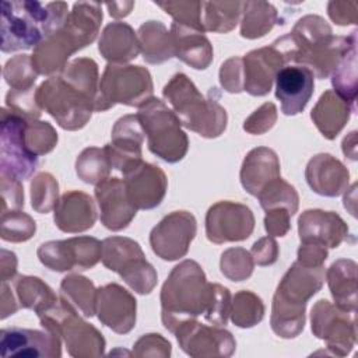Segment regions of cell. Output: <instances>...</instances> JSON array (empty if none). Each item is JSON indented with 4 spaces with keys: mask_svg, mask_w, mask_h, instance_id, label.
<instances>
[{
    "mask_svg": "<svg viewBox=\"0 0 358 358\" xmlns=\"http://www.w3.org/2000/svg\"><path fill=\"white\" fill-rule=\"evenodd\" d=\"M95 197L101 210V221L110 231L126 228L137 213L127 197L123 179H103L95 187Z\"/></svg>",
    "mask_w": 358,
    "mask_h": 358,
    "instance_id": "obj_22",
    "label": "cell"
},
{
    "mask_svg": "<svg viewBox=\"0 0 358 358\" xmlns=\"http://www.w3.org/2000/svg\"><path fill=\"white\" fill-rule=\"evenodd\" d=\"M256 197L266 211L273 208H285L291 215H294L298 208V194L295 189L281 178L270 182Z\"/></svg>",
    "mask_w": 358,
    "mask_h": 358,
    "instance_id": "obj_40",
    "label": "cell"
},
{
    "mask_svg": "<svg viewBox=\"0 0 358 358\" xmlns=\"http://www.w3.org/2000/svg\"><path fill=\"white\" fill-rule=\"evenodd\" d=\"M1 190V214L24 207V192L21 180L0 173Z\"/></svg>",
    "mask_w": 358,
    "mask_h": 358,
    "instance_id": "obj_48",
    "label": "cell"
},
{
    "mask_svg": "<svg viewBox=\"0 0 358 358\" xmlns=\"http://www.w3.org/2000/svg\"><path fill=\"white\" fill-rule=\"evenodd\" d=\"M313 73L299 64H287L275 74V96L287 116L301 113L313 94Z\"/></svg>",
    "mask_w": 358,
    "mask_h": 358,
    "instance_id": "obj_20",
    "label": "cell"
},
{
    "mask_svg": "<svg viewBox=\"0 0 358 358\" xmlns=\"http://www.w3.org/2000/svg\"><path fill=\"white\" fill-rule=\"evenodd\" d=\"M35 221L20 210H13L1 214L0 235L7 242H24L35 234Z\"/></svg>",
    "mask_w": 358,
    "mask_h": 358,
    "instance_id": "obj_43",
    "label": "cell"
},
{
    "mask_svg": "<svg viewBox=\"0 0 358 358\" xmlns=\"http://www.w3.org/2000/svg\"><path fill=\"white\" fill-rule=\"evenodd\" d=\"M255 228V217L249 207L231 201L211 206L206 215V234L214 243L248 239Z\"/></svg>",
    "mask_w": 358,
    "mask_h": 358,
    "instance_id": "obj_14",
    "label": "cell"
},
{
    "mask_svg": "<svg viewBox=\"0 0 358 358\" xmlns=\"http://www.w3.org/2000/svg\"><path fill=\"white\" fill-rule=\"evenodd\" d=\"M144 131L137 115L120 117L112 130V143L103 148L115 169L126 173L141 162Z\"/></svg>",
    "mask_w": 358,
    "mask_h": 358,
    "instance_id": "obj_17",
    "label": "cell"
},
{
    "mask_svg": "<svg viewBox=\"0 0 358 358\" xmlns=\"http://www.w3.org/2000/svg\"><path fill=\"white\" fill-rule=\"evenodd\" d=\"M204 11L201 24L204 31L228 32L231 31L242 13L243 3L241 1H210L203 3Z\"/></svg>",
    "mask_w": 358,
    "mask_h": 358,
    "instance_id": "obj_38",
    "label": "cell"
},
{
    "mask_svg": "<svg viewBox=\"0 0 358 358\" xmlns=\"http://www.w3.org/2000/svg\"><path fill=\"white\" fill-rule=\"evenodd\" d=\"M123 175L127 197L137 210H150L161 204L166 192V176L159 166L141 161Z\"/></svg>",
    "mask_w": 358,
    "mask_h": 358,
    "instance_id": "obj_21",
    "label": "cell"
},
{
    "mask_svg": "<svg viewBox=\"0 0 358 358\" xmlns=\"http://www.w3.org/2000/svg\"><path fill=\"white\" fill-rule=\"evenodd\" d=\"M20 305L41 313L57 302L53 291L38 277L20 275L14 280Z\"/></svg>",
    "mask_w": 358,
    "mask_h": 358,
    "instance_id": "obj_37",
    "label": "cell"
},
{
    "mask_svg": "<svg viewBox=\"0 0 358 358\" xmlns=\"http://www.w3.org/2000/svg\"><path fill=\"white\" fill-rule=\"evenodd\" d=\"M350 1H330L329 3V15L333 21H336L338 25H347V24H355L357 21V10L348 11Z\"/></svg>",
    "mask_w": 358,
    "mask_h": 358,
    "instance_id": "obj_53",
    "label": "cell"
},
{
    "mask_svg": "<svg viewBox=\"0 0 358 358\" xmlns=\"http://www.w3.org/2000/svg\"><path fill=\"white\" fill-rule=\"evenodd\" d=\"M243 91L262 96L270 92L275 74L288 62L275 41L262 49L252 50L243 59Z\"/></svg>",
    "mask_w": 358,
    "mask_h": 358,
    "instance_id": "obj_19",
    "label": "cell"
},
{
    "mask_svg": "<svg viewBox=\"0 0 358 358\" xmlns=\"http://www.w3.org/2000/svg\"><path fill=\"white\" fill-rule=\"evenodd\" d=\"M158 7L164 8L166 14L173 17V22L180 25L197 29L200 32H206L201 24V8L203 3L200 1H165L155 3Z\"/></svg>",
    "mask_w": 358,
    "mask_h": 358,
    "instance_id": "obj_47",
    "label": "cell"
},
{
    "mask_svg": "<svg viewBox=\"0 0 358 358\" xmlns=\"http://www.w3.org/2000/svg\"><path fill=\"white\" fill-rule=\"evenodd\" d=\"M354 322H348L347 310L341 312L336 309L329 301L320 299L312 308V331L329 343L330 347H351L347 344L348 326H352Z\"/></svg>",
    "mask_w": 358,
    "mask_h": 358,
    "instance_id": "obj_29",
    "label": "cell"
},
{
    "mask_svg": "<svg viewBox=\"0 0 358 358\" xmlns=\"http://www.w3.org/2000/svg\"><path fill=\"white\" fill-rule=\"evenodd\" d=\"M138 43L143 57L148 63H162L175 56L171 32L159 21H147L138 28Z\"/></svg>",
    "mask_w": 358,
    "mask_h": 358,
    "instance_id": "obj_33",
    "label": "cell"
},
{
    "mask_svg": "<svg viewBox=\"0 0 358 358\" xmlns=\"http://www.w3.org/2000/svg\"><path fill=\"white\" fill-rule=\"evenodd\" d=\"M1 355L6 357H60V336L49 329L45 331L21 327L1 329Z\"/></svg>",
    "mask_w": 358,
    "mask_h": 358,
    "instance_id": "obj_18",
    "label": "cell"
},
{
    "mask_svg": "<svg viewBox=\"0 0 358 358\" xmlns=\"http://www.w3.org/2000/svg\"><path fill=\"white\" fill-rule=\"evenodd\" d=\"M162 323L173 331L187 320L203 316L214 326L225 324L231 312V294L220 284H210L201 267L185 260L171 271L161 291Z\"/></svg>",
    "mask_w": 358,
    "mask_h": 358,
    "instance_id": "obj_1",
    "label": "cell"
},
{
    "mask_svg": "<svg viewBox=\"0 0 358 358\" xmlns=\"http://www.w3.org/2000/svg\"><path fill=\"white\" fill-rule=\"evenodd\" d=\"M112 165L105 148H85L76 162L77 175L87 183L98 185L108 178Z\"/></svg>",
    "mask_w": 358,
    "mask_h": 358,
    "instance_id": "obj_39",
    "label": "cell"
},
{
    "mask_svg": "<svg viewBox=\"0 0 358 358\" xmlns=\"http://www.w3.org/2000/svg\"><path fill=\"white\" fill-rule=\"evenodd\" d=\"M101 21L99 3H74L64 24L35 48L31 59L38 74L49 76L62 71L74 52L96 38Z\"/></svg>",
    "mask_w": 358,
    "mask_h": 358,
    "instance_id": "obj_3",
    "label": "cell"
},
{
    "mask_svg": "<svg viewBox=\"0 0 358 358\" xmlns=\"http://www.w3.org/2000/svg\"><path fill=\"white\" fill-rule=\"evenodd\" d=\"M36 102L63 129L84 127L94 110L102 112L96 63L87 57L67 63L59 74L39 85Z\"/></svg>",
    "mask_w": 358,
    "mask_h": 358,
    "instance_id": "obj_2",
    "label": "cell"
},
{
    "mask_svg": "<svg viewBox=\"0 0 358 358\" xmlns=\"http://www.w3.org/2000/svg\"><path fill=\"white\" fill-rule=\"evenodd\" d=\"M355 263L352 260H338L327 271V282L341 310H355L357 287H355Z\"/></svg>",
    "mask_w": 358,
    "mask_h": 358,
    "instance_id": "obj_34",
    "label": "cell"
},
{
    "mask_svg": "<svg viewBox=\"0 0 358 358\" xmlns=\"http://www.w3.org/2000/svg\"><path fill=\"white\" fill-rule=\"evenodd\" d=\"M17 271V259L13 252L1 249V259H0V274L1 281H8L14 277Z\"/></svg>",
    "mask_w": 358,
    "mask_h": 358,
    "instance_id": "obj_54",
    "label": "cell"
},
{
    "mask_svg": "<svg viewBox=\"0 0 358 358\" xmlns=\"http://www.w3.org/2000/svg\"><path fill=\"white\" fill-rule=\"evenodd\" d=\"M221 271L232 281L246 280L253 271V257L242 248H232L221 256Z\"/></svg>",
    "mask_w": 358,
    "mask_h": 358,
    "instance_id": "obj_46",
    "label": "cell"
},
{
    "mask_svg": "<svg viewBox=\"0 0 358 358\" xmlns=\"http://www.w3.org/2000/svg\"><path fill=\"white\" fill-rule=\"evenodd\" d=\"M27 120L6 106L1 109L0 173L18 180L28 179L38 166V157L28 150L25 143Z\"/></svg>",
    "mask_w": 358,
    "mask_h": 358,
    "instance_id": "obj_12",
    "label": "cell"
},
{
    "mask_svg": "<svg viewBox=\"0 0 358 358\" xmlns=\"http://www.w3.org/2000/svg\"><path fill=\"white\" fill-rule=\"evenodd\" d=\"M250 255L255 263H257L259 266H267V264H273L277 260L278 248L275 241L267 236V238H262L253 245Z\"/></svg>",
    "mask_w": 358,
    "mask_h": 358,
    "instance_id": "obj_52",
    "label": "cell"
},
{
    "mask_svg": "<svg viewBox=\"0 0 358 358\" xmlns=\"http://www.w3.org/2000/svg\"><path fill=\"white\" fill-rule=\"evenodd\" d=\"M1 319H6L8 315H13L17 312L18 305L11 294L10 287L7 285V281H1Z\"/></svg>",
    "mask_w": 358,
    "mask_h": 358,
    "instance_id": "obj_55",
    "label": "cell"
},
{
    "mask_svg": "<svg viewBox=\"0 0 358 358\" xmlns=\"http://www.w3.org/2000/svg\"><path fill=\"white\" fill-rule=\"evenodd\" d=\"M57 182L46 172L38 173L31 182V200L32 207L38 213L46 214L57 204Z\"/></svg>",
    "mask_w": 358,
    "mask_h": 358,
    "instance_id": "obj_45",
    "label": "cell"
},
{
    "mask_svg": "<svg viewBox=\"0 0 358 358\" xmlns=\"http://www.w3.org/2000/svg\"><path fill=\"white\" fill-rule=\"evenodd\" d=\"M350 112L354 110L343 98L333 91H326L312 109L310 117L322 134L333 140L347 123Z\"/></svg>",
    "mask_w": 358,
    "mask_h": 358,
    "instance_id": "obj_31",
    "label": "cell"
},
{
    "mask_svg": "<svg viewBox=\"0 0 358 358\" xmlns=\"http://www.w3.org/2000/svg\"><path fill=\"white\" fill-rule=\"evenodd\" d=\"M277 119V109L274 103L267 102L262 105L253 115H250L243 124V129L252 134H262L271 129Z\"/></svg>",
    "mask_w": 358,
    "mask_h": 358,
    "instance_id": "obj_50",
    "label": "cell"
},
{
    "mask_svg": "<svg viewBox=\"0 0 358 358\" xmlns=\"http://www.w3.org/2000/svg\"><path fill=\"white\" fill-rule=\"evenodd\" d=\"M102 263L119 275L138 294H150L157 284V273L145 260L137 242L129 238L112 236L102 242Z\"/></svg>",
    "mask_w": 358,
    "mask_h": 358,
    "instance_id": "obj_11",
    "label": "cell"
},
{
    "mask_svg": "<svg viewBox=\"0 0 358 358\" xmlns=\"http://www.w3.org/2000/svg\"><path fill=\"white\" fill-rule=\"evenodd\" d=\"M45 329L62 336L73 357H96L103 352L105 340L91 324L77 316V310L66 301L60 299L46 310L38 313Z\"/></svg>",
    "mask_w": 358,
    "mask_h": 358,
    "instance_id": "obj_9",
    "label": "cell"
},
{
    "mask_svg": "<svg viewBox=\"0 0 358 358\" xmlns=\"http://www.w3.org/2000/svg\"><path fill=\"white\" fill-rule=\"evenodd\" d=\"M67 15L63 1H1V52L36 48L64 24Z\"/></svg>",
    "mask_w": 358,
    "mask_h": 358,
    "instance_id": "obj_4",
    "label": "cell"
},
{
    "mask_svg": "<svg viewBox=\"0 0 358 358\" xmlns=\"http://www.w3.org/2000/svg\"><path fill=\"white\" fill-rule=\"evenodd\" d=\"M232 322L239 327H252L257 324L264 315V305L259 296L249 291L235 294L232 309Z\"/></svg>",
    "mask_w": 358,
    "mask_h": 358,
    "instance_id": "obj_42",
    "label": "cell"
},
{
    "mask_svg": "<svg viewBox=\"0 0 358 358\" xmlns=\"http://www.w3.org/2000/svg\"><path fill=\"white\" fill-rule=\"evenodd\" d=\"M99 52L110 63H124L137 57L140 43L130 25L112 22L105 27L101 35Z\"/></svg>",
    "mask_w": 358,
    "mask_h": 358,
    "instance_id": "obj_30",
    "label": "cell"
},
{
    "mask_svg": "<svg viewBox=\"0 0 358 358\" xmlns=\"http://www.w3.org/2000/svg\"><path fill=\"white\" fill-rule=\"evenodd\" d=\"M38 71L32 64L29 55H17L10 59L3 69V77L10 85V90L27 91L32 90L36 81Z\"/></svg>",
    "mask_w": 358,
    "mask_h": 358,
    "instance_id": "obj_41",
    "label": "cell"
},
{
    "mask_svg": "<svg viewBox=\"0 0 358 358\" xmlns=\"http://www.w3.org/2000/svg\"><path fill=\"white\" fill-rule=\"evenodd\" d=\"M134 3L133 1H117V3H106V7L109 8V14L115 18H120V17H126L131 8H133Z\"/></svg>",
    "mask_w": 358,
    "mask_h": 358,
    "instance_id": "obj_56",
    "label": "cell"
},
{
    "mask_svg": "<svg viewBox=\"0 0 358 358\" xmlns=\"http://www.w3.org/2000/svg\"><path fill=\"white\" fill-rule=\"evenodd\" d=\"M305 175L312 190L322 196H338L348 183V171L330 154L315 155L309 161Z\"/></svg>",
    "mask_w": 358,
    "mask_h": 358,
    "instance_id": "obj_25",
    "label": "cell"
},
{
    "mask_svg": "<svg viewBox=\"0 0 358 358\" xmlns=\"http://www.w3.org/2000/svg\"><path fill=\"white\" fill-rule=\"evenodd\" d=\"M102 256V243L90 236H77L66 241H50L38 249L43 266L53 271L87 270L94 267Z\"/></svg>",
    "mask_w": 358,
    "mask_h": 358,
    "instance_id": "obj_13",
    "label": "cell"
},
{
    "mask_svg": "<svg viewBox=\"0 0 358 358\" xmlns=\"http://www.w3.org/2000/svg\"><path fill=\"white\" fill-rule=\"evenodd\" d=\"M138 120L148 140V148L152 154L166 162L180 161L187 151V136L180 129V120L157 98L140 106Z\"/></svg>",
    "mask_w": 358,
    "mask_h": 358,
    "instance_id": "obj_8",
    "label": "cell"
},
{
    "mask_svg": "<svg viewBox=\"0 0 358 358\" xmlns=\"http://www.w3.org/2000/svg\"><path fill=\"white\" fill-rule=\"evenodd\" d=\"M288 35L294 46L292 62L308 67L317 78L331 74L350 41V35H331V28L319 15L301 18Z\"/></svg>",
    "mask_w": 358,
    "mask_h": 358,
    "instance_id": "obj_7",
    "label": "cell"
},
{
    "mask_svg": "<svg viewBox=\"0 0 358 358\" xmlns=\"http://www.w3.org/2000/svg\"><path fill=\"white\" fill-rule=\"evenodd\" d=\"M331 84L334 92L343 98L352 110L357 99V31L350 34V41L338 63L331 71Z\"/></svg>",
    "mask_w": 358,
    "mask_h": 358,
    "instance_id": "obj_32",
    "label": "cell"
},
{
    "mask_svg": "<svg viewBox=\"0 0 358 358\" xmlns=\"http://www.w3.org/2000/svg\"><path fill=\"white\" fill-rule=\"evenodd\" d=\"M324 271L322 266H305L299 262L282 277L273 299L271 327L284 338L295 337L305 324L306 301L315 295L323 284Z\"/></svg>",
    "mask_w": 358,
    "mask_h": 358,
    "instance_id": "obj_5",
    "label": "cell"
},
{
    "mask_svg": "<svg viewBox=\"0 0 358 358\" xmlns=\"http://www.w3.org/2000/svg\"><path fill=\"white\" fill-rule=\"evenodd\" d=\"M204 98L183 73L175 74L164 87L162 95L171 103L183 126L203 137H218L227 127V112L218 103L215 88Z\"/></svg>",
    "mask_w": 358,
    "mask_h": 358,
    "instance_id": "obj_6",
    "label": "cell"
},
{
    "mask_svg": "<svg viewBox=\"0 0 358 358\" xmlns=\"http://www.w3.org/2000/svg\"><path fill=\"white\" fill-rule=\"evenodd\" d=\"M99 320L116 333H127L136 323V299L120 285L108 284L96 289Z\"/></svg>",
    "mask_w": 358,
    "mask_h": 358,
    "instance_id": "obj_23",
    "label": "cell"
},
{
    "mask_svg": "<svg viewBox=\"0 0 358 358\" xmlns=\"http://www.w3.org/2000/svg\"><path fill=\"white\" fill-rule=\"evenodd\" d=\"M289 211L285 208H273L266 211L264 227L271 236H284L289 229Z\"/></svg>",
    "mask_w": 358,
    "mask_h": 358,
    "instance_id": "obj_51",
    "label": "cell"
},
{
    "mask_svg": "<svg viewBox=\"0 0 358 358\" xmlns=\"http://www.w3.org/2000/svg\"><path fill=\"white\" fill-rule=\"evenodd\" d=\"M277 178H280V162L273 150L259 147L246 155L241 169V182L248 193L257 196Z\"/></svg>",
    "mask_w": 358,
    "mask_h": 358,
    "instance_id": "obj_27",
    "label": "cell"
},
{
    "mask_svg": "<svg viewBox=\"0 0 358 358\" xmlns=\"http://www.w3.org/2000/svg\"><path fill=\"white\" fill-rule=\"evenodd\" d=\"M242 13L241 35L243 38H260L277 22V11L274 6L266 1H246L243 3Z\"/></svg>",
    "mask_w": 358,
    "mask_h": 358,
    "instance_id": "obj_36",
    "label": "cell"
},
{
    "mask_svg": "<svg viewBox=\"0 0 358 358\" xmlns=\"http://www.w3.org/2000/svg\"><path fill=\"white\" fill-rule=\"evenodd\" d=\"M175 334L183 351L192 357H229L235 350V340L229 331L196 320L182 323Z\"/></svg>",
    "mask_w": 358,
    "mask_h": 358,
    "instance_id": "obj_16",
    "label": "cell"
},
{
    "mask_svg": "<svg viewBox=\"0 0 358 358\" xmlns=\"http://www.w3.org/2000/svg\"><path fill=\"white\" fill-rule=\"evenodd\" d=\"M220 81L225 91L241 92L243 91V62L242 57L228 59L220 70Z\"/></svg>",
    "mask_w": 358,
    "mask_h": 358,
    "instance_id": "obj_49",
    "label": "cell"
},
{
    "mask_svg": "<svg viewBox=\"0 0 358 358\" xmlns=\"http://www.w3.org/2000/svg\"><path fill=\"white\" fill-rule=\"evenodd\" d=\"M96 214L92 199L83 192H69L55 207V222L63 232H83L95 222Z\"/></svg>",
    "mask_w": 358,
    "mask_h": 358,
    "instance_id": "obj_26",
    "label": "cell"
},
{
    "mask_svg": "<svg viewBox=\"0 0 358 358\" xmlns=\"http://www.w3.org/2000/svg\"><path fill=\"white\" fill-rule=\"evenodd\" d=\"M25 143L28 150L39 157L53 150L57 143V133L48 122L28 119L25 126Z\"/></svg>",
    "mask_w": 358,
    "mask_h": 358,
    "instance_id": "obj_44",
    "label": "cell"
},
{
    "mask_svg": "<svg viewBox=\"0 0 358 358\" xmlns=\"http://www.w3.org/2000/svg\"><path fill=\"white\" fill-rule=\"evenodd\" d=\"M298 224L302 242H313L326 248H337L348 232L344 221L331 211L306 210Z\"/></svg>",
    "mask_w": 358,
    "mask_h": 358,
    "instance_id": "obj_24",
    "label": "cell"
},
{
    "mask_svg": "<svg viewBox=\"0 0 358 358\" xmlns=\"http://www.w3.org/2000/svg\"><path fill=\"white\" fill-rule=\"evenodd\" d=\"M102 110L115 103L141 106L152 98V80L141 66L109 63L99 81Z\"/></svg>",
    "mask_w": 358,
    "mask_h": 358,
    "instance_id": "obj_10",
    "label": "cell"
},
{
    "mask_svg": "<svg viewBox=\"0 0 358 358\" xmlns=\"http://www.w3.org/2000/svg\"><path fill=\"white\" fill-rule=\"evenodd\" d=\"M171 36L178 59L197 70L208 67L213 60V48L204 36V32L172 22Z\"/></svg>",
    "mask_w": 358,
    "mask_h": 358,
    "instance_id": "obj_28",
    "label": "cell"
},
{
    "mask_svg": "<svg viewBox=\"0 0 358 358\" xmlns=\"http://www.w3.org/2000/svg\"><path fill=\"white\" fill-rule=\"evenodd\" d=\"M60 291L62 299L84 316L91 317L96 312V289L88 278L77 274L67 275L60 284Z\"/></svg>",
    "mask_w": 358,
    "mask_h": 358,
    "instance_id": "obj_35",
    "label": "cell"
},
{
    "mask_svg": "<svg viewBox=\"0 0 358 358\" xmlns=\"http://www.w3.org/2000/svg\"><path fill=\"white\" fill-rule=\"evenodd\" d=\"M196 235V220L187 211H173L166 215L150 234L155 255L164 260L183 257Z\"/></svg>",
    "mask_w": 358,
    "mask_h": 358,
    "instance_id": "obj_15",
    "label": "cell"
}]
</instances>
